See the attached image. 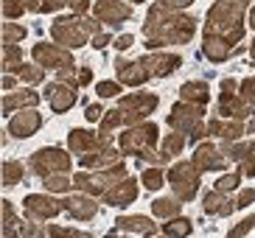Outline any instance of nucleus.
Listing matches in <instances>:
<instances>
[{
	"instance_id": "nucleus-1",
	"label": "nucleus",
	"mask_w": 255,
	"mask_h": 238,
	"mask_svg": "<svg viewBox=\"0 0 255 238\" xmlns=\"http://www.w3.org/2000/svg\"><path fill=\"white\" fill-rule=\"evenodd\" d=\"M146 45L149 48H163V45H180L194 37V20L182 14L180 8H168L165 3L154 6L146 20Z\"/></svg>"
},
{
	"instance_id": "nucleus-2",
	"label": "nucleus",
	"mask_w": 255,
	"mask_h": 238,
	"mask_svg": "<svg viewBox=\"0 0 255 238\" xmlns=\"http://www.w3.org/2000/svg\"><path fill=\"white\" fill-rule=\"evenodd\" d=\"M182 65L180 56H174V53H149V56H143L137 62H118V79L124 84H137L149 82L154 76H168L171 70Z\"/></svg>"
},
{
	"instance_id": "nucleus-3",
	"label": "nucleus",
	"mask_w": 255,
	"mask_h": 238,
	"mask_svg": "<svg viewBox=\"0 0 255 238\" xmlns=\"http://www.w3.org/2000/svg\"><path fill=\"white\" fill-rule=\"evenodd\" d=\"M157 104H160V98L149 96V93H135V96L121 98V104L101 118V134L113 132L121 123H137V120H143L146 115H151V110Z\"/></svg>"
},
{
	"instance_id": "nucleus-4",
	"label": "nucleus",
	"mask_w": 255,
	"mask_h": 238,
	"mask_svg": "<svg viewBox=\"0 0 255 238\" xmlns=\"http://www.w3.org/2000/svg\"><path fill=\"white\" fill-rule=\"evenodd\" d=\"M250 0H219L216 6L210 8V17H208V34H219V37L236 39L244 37V28H241V14L247 8Z\"/></svg>"
},
{
	"instance_id": "nucleus-5",
	"label": "nucleus",
	"mask_w": 255,
	"mask_h": 238,
	"mask_svg": "<svg viewBox=\"0 0 255 238\" xmlns=\"http://www.w3.org/2000/svg\"><path fill=\"white\" fill-rule=\"evenodd\" d=\"M154 146H157V126L154 123H137L129 132L121 134V151L124 154H137L143 160H149V163L160 165L163 157L154 151Z\"/></svg>"
},
{
	"instance_id": "nucleus-6",
	"label": "nucleus",
	"mask_w": 255,
	"mask_h": 238,
	"mask_svg": "<svg viewBox=\"0 0 255 238\" xmlns=\"http://www.w3.org/2000/svg\"><path fill=\"white\" fill-rule=\"evenodd\" d=\"M51 34L56 42L68 45V48H79V45L87 42L90 34H98V25L90 17H59V20L51 25Z\"/></svg>"
},
{
	"instance_id": "nucleus-7",
	"label": "nucleus",
	"mask_w": 255,
	"mask_h": 238,
	"mask_svg": "<svg viewBox=\"0 0 255 238\" xmlns=\"http://www.w3.org/2000/svg\"><path fill=\"white\" fill-rule=\"evenodd\" d=\"M127 177V171H124V165H110L107 171H96V174H76L73 179V188L76 191H84V194H93V196H104L110 188L118 182V179Z\"/></svg>"
},
{
	"instance_id": "nucleus-8",
	"label": "nucleus",
	"mask_w": 255,
	"mask_h": 238,
	"mask_svg": "<svg viewBox=\"0 0 255 238\" xmlns=\"http://www.w3.org/2000/svg\"><path fill=\"white\" fill-rule=\"evenodd\" d=\"M168 182H171L174 194L180 196V199H194L196 188H199V168L196 163H180L174 165L171 174H168Z\"/></svg>"
},
{
	"instance_id": "nucleus-9",
	"label": "nucleus",
	"mask_w": 255,
	"mask_h": 238,
	"mask_svg": "<svg viewBox=\"0 0 255 238\" xmlns=\"http://www.w3.org/2000/svg\"><path fill=\"white\" fill-rule=\"evenodd\" d=\"M31 171L39 174V177L59 174V171L68 174L70 171V154H65V151H59V149H42L31 157Z\"/></svg>"
},
{
	"instance_id": "nucleus-10",
	"label": "nucleus",
	"mask_w": 255,
	"mask_h": 238,
	"mask_svg": "<svg viewBox=\"0 0 255 238\" xmlns=\"http://www.w3.org/2000/svg\"><path fill=\"white\" fill-rule=\"evenodd\" d=\"M168 123L182 134H194L196 129H202V104H191V101L177 104L168 115Z\"/></svg>"
},
{
	"instance_id": "nucleus-11",
	"label": "nucleus",
	"mask_w": 255,
	"mask_h": 238,
	"mask_svg": "<svg viewBox=\"0 0 255 238\" xmlns=\"http://www.w3.org/2000/svg\"><path fill=\"white\" fill-rule=\"evenodd\" d=\"M34 59L42 67H48V70H56V73L59 70H73V53L65 51V48H56V45L39 42L34 48Z\"/></svg>"
},
{
	"instance_id": "nucleus-12",
	"label": "nucleus",
	"mask_w": 255,
	"mask_h": 238,
	"mask_svg": "<svg viewBox=\"0 0 255 238\" xmlns=\"http://www.w3.org/2000/svg\"><path fill=\"white\" fill-rule=\"evenodd\" d=\"M93 17L98 22H110V25H118V22L129 20L132 17V8L127 3H121V0H98L96 6H93Z\"/></svg>"
},
{
	"instance_id": "nucleus-13",
	"label": "nucleus",
	"mask_w": 255,
	"mask_h": 238,
	"mask_svg": "<svg viewBox=\"0 0 255 238\" xmlns=\"http://www.w3.org/2000/svg\"><path fill=\"white\" fill-rule=\"evenodd\" d=\"M68 143H70V151H76V154H90V151H96V149L110 146L107 134H93V132H84V129H73Z\"/></svg>"
},
{
	"instance_id": "nucleus-14",
	"label": "nucleus",
	"mask_w": 255,
	"mask_h": 238,
	"mask_svg": "<svg viewBox=\"0 0 255 238\" xmlns=\"http://www.w3.org/2000/svg\"><path fill=\"white\" fill-rule=\"evenodd\" d=\"M45 96H48V104H51L53 112H65V110H70V107L76 104V87L68 84V82L48 84Z\"/></svg>"
},
{
	"instance_id": "nucleus-15",
	"label": "nucleus",
	"mask_w": 255,
	"mask_h": 238,
	"mask_svg": "<svg viewBox=\"0 0 255 238\" xmlns=\"http://www.w3.org/2000/svg\"><path fill=\"white\" fill-rule=\"evenodd\" d=\"M39 126H42V118H39L37 112L20 110L17 115H11V120H8V134H11V137H28V134H34Z\"/></svg>"
},
{
	"instance_id": "nucleus-16",
	"label": "nucleus",
	"mask_w": 255,
	"mask_h": 238,
	"mask_svg": "<svg viewBox=\"0 0 255 238\" xmlns=\"http://www.w3.org/2000/svg\"><path fill=\"white\" fill-rule=\"evenodd\" d=\"M59 210H65V205L56 199H51V196H28L25 199V213H28L31 219H53Z\"/></svg>"
},
{
	"instance_id": "nucleus-17",
	"label": "nucleus",
	"mask_w": 255,
	"mask_h": 238,
	"mask_svg": "<svg viewBox=\"0 0 255 238\" xmlns=\"http://www.w3.org/2000/svg\"><path fill=\"white\" fill-rule=\"evenodd\" d=\"M135 196H137V182L135 179H129V177H124L107 191L104 199L110 202V205H115V208H127L129 202H135Z\"/></svg>"
},
{
	"instance_id": "nucleus-18",
	"label": "nucleus",
	"mask_w": 255,
	"mask_h": 238,
	"mask_svg": "<svg viewBox=\"0 0 255 238\" xmlns=\"http://www.w3.org/2000/svg\"><path fill=\"white\" fill-rule=\"evenodd\" d=\"M194 163H196L199 171H213V168H225V165H227V154H222L213 143H205V146L196 149Z\"/></svg>"
},
{
	"instance_id": "nucleus-19",
	"label": "nucleus",
	"mask_w": 255,
	"mask_h": 238,
	"mask_svg": "<svg viewBox=\"0 0 255 238\" xmlns=\"http://www.w3.org/2000/svg\"><path fill=\"white\" fill-rule=\"evenodd\" d=\"M62 205H65V210H68L73 219H79V222L93 219L96 216V210H98V205L93 202V196H84V191H79V196H68Z\"/></svg>"
},
{
	"instance_id": "nucleus-20",
	"label": "nucleus",
	"mask_w": 255,
	"mask_h": 238,
	"mask_svg": "<svg viewBox=\"0 0 255 238\" xmlns=\"http://www.w3.org/2000/svg\"><path fill=\"white\" fill-rule=\"evenodd\" d=\"M82 165L84 168H110V165H118V151L113 149V143L104 146V149H96L90 154H82Z\"/></svg>"
},
{
	"instance_id": "nucleus-21",
	"label": "nucleus",
	"mask_w": 255,
	"mask_h": 238,
	"mask_svg": "<svg viewBox=\"0 0 255 238\" xmlns=\"http://www.w3.org/2000/svg\"><path fill=\"white\" fill-rule=\"evenodd\" d=\"M202 208H205V213H210V216H227V213H233L239 205L230 202L222 191H210V194H205Z\"/></svg>"
},
{
	"instance_id": "nucleus-22",
	"label": "nucleus",
	"mask_w": 255,
	"mask_h": 238,
	"mask_svg": "<svg viewBox=\"0 0 255 238\" xmlns=\"http://www.w3.org/2000/svg\"><path fill=\"white\" fill-rule=\"evenodd\" d=\"M230 39L219 37V34H205V56L213 62H222L230 56Z\"/></svg>"
},
{
	"instance_id": "nucleus-23",
	"label": "nucleus",
	"mask_w": 255,
	"mask_h": 238,
	"mask_svg": "<svg viewBox=\"0 0 255 238\" xmlns=\"http://www.w3.org/2000/svg\"><path fill=\"white\" fill-rule=\"evenodd\" d=\"M115 227L124 230V233H135V236H151V233H154V224L146 216H121L118 222H115Z\"/></svg>"
},
{
	"instance_id": "nucleus-24",
	"label": "nucleus",
	"mask_w": 255,
	"mask_h": 238,
	"mask_svg": "<svg viewBox=\"0 0 255 238\" xmlns=\"http://www.w3.org/2000/svg\"><path fill=\"white\" fill-rule=\"evenodd\" d=\"M39 104V96L37 93H31V90H20V93H8L6 98H3V112H11V110H17V107H37Z\"/></svg>"
},
{
	"instance_id": "nucleus-25",
	"label": "nucleus",
	"mask_w": 255,
	"mask_h": 238,
	"mask_svg": "<svg viewBox=\"0 0 255 238\" xmlns=\"http://www.w3.org/2000/svg\"><path fill=\"white\" fill-rule=\"evenodd\" d=\"M222 115H230V118L241 120L247 115V101L236 98V93H222Z\"/></svg>"
},
{
	"instance_id": "nucleus-26",
	"label": "nucleus",
	"mask_w": 255,
	"mask_h": 238,
	"mask_svg": "<svg viewBox=\"0 0 255 238\" xmlns=\"http://www.w3.org/2000/svg\"><path fill=\"white\" fill-rule=\"evenodd\" d=\"M182 101H191V104H208V84L205 82H188V84H182Z\"/></svg>"
},
{
	"instance_id": "nucleus-27",
	"label": "nucleus",
	"mask_w": 255,
	"mask_h": 238,
	"mask_svg": "<svg viewBox=\"0 0 255 238\" xmlns=\"http://www.w3.org/2000/svg\"><path fill=\"white\" fill-rule=\"evenodd\" d=\"M23 51L17 48V45H6L3 48V70L8 73H20V67H23Z\"/></svg>"
},
{
	"instance_id": "nucleus-28",
	"label": "nucleus",
	"mask_w": 255,
	"mask_h": 238,
	"mask_svg": "<svg viewBox=\"0 0 255 238\" xmlns=\"http://www.w3.org/2000/svg\"><path fill=\"white\" fill-rule=\"evenodd\" d=\"M151 210H154V216H160V219L180 216V205H177V199H154L151 202Z\"/></svg>"
},
{
	"instance_id": "nucleus-29",
	"label": "nucleus",
	"mask_w": 255,
	"mask_h": 238,
	"mask_svg": "<svg viewBox=\"0 0 255 238\" xmlns=\"http://www.w3.org/2000/svg\"><path fill=\"white\" fill-rule=\"evenodd\" d=\"M182 146H185V137H182V134H168V137L163 140V149H160V157H163V163L180 154Z\"/></svg>"
},
{
	"instance_id": "nucleus-30",
	"label": "nucleus",
	"mask_w": 255,
	"mask_h": 238,
	"mask_svg": "<svg viewBox=\"0 0 255 238\" xmlns=\"http://www.w3.org/2000/svg\"><path fill=\"white\" fill-rule=\"evenodd\" d=\"M62 6H73L76 11L82 14V11L90 8V0H42V8H39V11H56V8H62Z\"/></svg>"
},
{
	"instance_id": "nucleus-31",
	"label": "nucleus",
	"mask_w": 255,
	"mask_h": 238,
	"mask_svg": "<svg viewBox=\"0 0 255 238\" xmlns=\"http://www.w3.org/2000/svg\"><path fill=\"white\" fill-rule=\"evenodd\" d=\"M23 174H25L23 163H17V160L3 163V185H17V182L23 179Z\"/></svg>"
},
{
	"instance_id": "nucleus-32",
	"label": "nucleus",
	"mask_w": 255,
	"mask_h": 238,
	"mask_svg": "<svg viewBox=\"0 0 255 238\" xmlns=\"http://www.w3.org/2000/svg\"><path fill=\"white\" fill-rule=\"evenodd\" d=\"M45 182L42 185L48 188V191H56V194H65V191H70V177H65V171H59V174H48V177H42Z\"/></svg>"
},
{
	"instance_id": "nucleus-33",
	"label": "nucleus",
	"mask_w": 255,
	"mask_h": 238,
	"mask_svg": "<svg viewBox=\"0 0 255 238\" xmlns=\"http://www.w3.org/2000/svg\"><path fill=\"white\" fill-rule=\"evenodd\" d=\"M17 227L23 230V224L14 219V208H11V202H3V233H6V236H14Z\"/></svg>"
},
{
	"instance_id": "nucleus-34",
	"label": "nucleus",
	"mask_w": 255,
	"mask_h": 238,
	"mask_svg": "<svg viewBox=\"0 0 255 238\" xmlns=\"http://www.w3.org/2000/svg\"><path fill=\"white\" fill-rule=\"evenodd\" d=\"M140 179H143V185L149 188V191H160V188H163V182H165V177H163V171H160V168H146Z\"/></svg>"
},
{
	"instance_id": "nucleus-35",
	"label": "nucleus",
	"mask_w": 255,
	"mask_h": 238,
	"mask_svg": "<svg viewBox=\"0 0 255 238\" xmlns=\"http://www.w3.org/2000/svg\"><path fill=\"white\" fill-rule=\"evenodd\" d=\"M225 154H227V160H241V157L255 154V146L253 143H236V146H227L225 143Z\"/></svg>"
},
{
	"instance_id": "nucleus-36",
	"label": "nucleus",
	"mask_w": 255,
	"mask_h": 238,
	"mask_svg": "<svg viewBox=\"0 0 255 238\" xmlns=\"http://www.w3.org/2000/svg\"><path fill=\"white\" fill-rule=\"evenodd\" d=\"M23 37H25V25H14V22L3 25V45H17Z\"/></svg>"
},
{
	"instance_id": "nucleus-37",
	"label": "nucleus",
	"mask_w": 255,
	"mask_h": 238,
	"mask_svg": "<svg viewBox=\"0 0 255 238\" xmlns=\"http://www.w3.org/2000/svg\"><path fill=\"white\" fill-rule=\"evenodd\" d=\"M163 233H165V236H188V233H191V222H188V219H177V216H174L171 222L163 227Z\"/></svg>"
},
{
	"instance_id": "nucleus-38",
	"label": "nucleus",
	"mask_w": 255,
	"mask_h": 238,
	"mask_svg": "<svg viewBox=\"0 0 255 238\" xmlns=\"http://www.w3.org/2000/svg\"><path fill=\"white\" fill-rule=\"evenodd\" d=\"M25 0H3V14L8 17V20H14V17H20L25 11Z\"/></svg>"
},
{
	"instance_id": "nucleus-39",
	"label": "nucleus",
	"mask_w": 255,
	"mask_h": 238,
	"mask_svg": "<svg viewBox=\"0 0 255 238\" xmlns=\"http://www.w3.org/2000/svg\"><path fill=\"white\" fill-rule=\"evenodd\" d=\"M20 79H23V82H28V84H37V82H42V79H45V73H42L39 67H34V65H23V67H20Z\"/></svg>"
},
{
	"instance_id": "nucleus-40",
	"label": "nucleus",
	"mask_w": 255,
	"mask_h": 238,
	"mask_svg": "<svg viewBox=\"0 0 255 238\" xmlns=\"http://www.w3.org/2000/svg\"><path fill=\"white\" fill-rule=\"evenodd\" d=\"M96 93L101 98H113V96H118V93H121V84L118 82H98Z\"/></svg>"
},
{
	"instance_id": "nucleus-41",
	"label": "nucleus",
	"mask_w": 255,
	"mask_h": 238,
	"mask_svg": "<svg viewBox=\"0 0 255 238\" xmlns=\"http://www.w3.org/2000/svg\"><path fill=\"white\" fill-rule=\"evenodd\" d=\"M236 188H239V174H225V177L216 182V191H222V194L236 191Z\"/></svg>"
},
{
	"instance_id": "nucleus-42",
	"label": "nucleus",
	"mask_w": 255,
	"mask_h": 238,
	"mask_svg": "<svg viewBox=\"0 0 255 238\" xmlns=\"http://www.w3.org/2000/svg\"><path fill=\"white\" fill-rule=\"evenodd\" d=\"M48 236H59V238H84V233L73 230V227H48Z\"/></svg>"
},
{
	"instance_id": "nucleus-43",
	"label": "nucleus",
	"mask_w": 255,
	"mask_h": 238,
	"mask_svg": "<svg viewBox=\"0 0 255 238\" xmlns=\"http://www.w3.org/2000/svg\"><path fill=\"white\" fill-rule=\"evenodd\" d=\"M241 98H244L247 104H255V79L241 82Z\"/></svg>"
},
{
	"instance_id": "nucleus-44",
	"label": "nucleus",
	"mask_w": 255,
	"mask_h": 238,
	"mask_svg": "<svg viewBox=\"0 0 255 238\" xmlns=\"http://www.w3.org/2000/svg\"><path fill=\"white\" fill-rule=\"evenodd\" d=\"M253 227H255V216H250V219H244L236 230H230V236H244V233H250Z\"/></svg>"
},
{
	"instance_id": "nucleus-45",
	"label": "nucleus",
	"mask_w": 255,
	"mask_h": 238,
	"mask_svg": "<svg viewBox=\"0 0 255 238\" xmlns=\"http://www.w3.org/2000/svg\"><path fill=\"white\" fill-rule=\"evenodd\" d=\"M84 118L90 120V123H93V120H101V107L90 104V107H87V112H84Z\"/></svg>"
},
{
	"instance_id": "nucleus-46",
	"label": "nucleus",
	"mask_w": 255,
	"mask_h": 238,
	"mask_svg": "<svg viewBox=\"0 0 255 238\" xmlns=\"http://www.w3.org/2000/svg\"><path fill=\"white\" fill-rule=\"evenodd\" d=\"M132 42H135V37H132V34H124V37L115 39V48H118V51H127Z\"/></svg>"
},
{
	"instance_id": "nucleus-47",
	"label": "nucleus",
	"mask_w": 255,
	"mask_h": 238,
	"mask_svg": "<svg viewBox=\"0 0 255 238\" xmlns=\"http://www.w3.org/2000/svg\"><path fill=\"white\" fill-rule=\"evenodd\" d=\"M253 199H255V191H241V196L236 199V205H239V208H247Z\"/></svg>"
},
{
	"instance_id": "nucleus-48",
	"label": "nucleus",
	"mask_w": 255,
	"mask_h": 238,
	"mask_svg": "<svg viewBox=\"0 0 255 238\" xmlns=\"http://www.w3.org/2000/svg\"><path fill=\"white\" fill-rule=\"evenodd\" d=\"M244 174H247V177H255V154H250L247 160H244Z\"/></svg>"
},
{
	"instance_id": "nucleus-49",
	"label": "nucleus",
	"mask_w": 255,
	"mask_h": 238,
	"mask_svg": "<svg viewBox=\"0 0 255 238\" xmlns=\"http://www.w3.org/2000/svg\"><path fill=\"white\" fill-rule=\"evenodd\" d=\"M93 82V70H87V67H84L82 73H79V84H90Z\"/></svg>"
},
{
	"instance_id": "nucleus-50",
	"label": "nucleus",
	"mask_w": 255,
	"mask_h": 238,
	"mask_svg": "<svg viewBox=\"0 0 255 238\" xmlns=\"http://www.w3.org/2000/svg\"><path fill=\"white\" fill-rule=\"evenodd\" d=\"M163 3H165L168 8H182V6H188L191 0H163Z\"/></svg>"
},
{
	"instance_id": "nucleus-51",
	"label": "nucleus",
	"mask_w": 255,
	"mask_h": 238,
	"mask_svg": "<svg viewBox=\"0 0 255 238\" xmlns=\"http://www.w3.org/2000/svg\"><path fill=\"white\" fill-rule=\"evenodd\" d=\"M107 42H110L107 34H96V37H93V45H96V48H101V45H107Z\"/></svg>"
},
{
	"instance_id": "nucleus-52",
	"label": "nucleus",
	"mask_w": 255,
	"mask_h": 238,
	"mask_svg": "<svg viewBox=\"0 0 255 238\" xmlns=\"http://www.w3.org/2000/svg\"><path fill=\"white\" fill-rule=\"evenodd\" d=\"M222 90H225V93H233V90H236V82H233V79H225V82H222Z\"/></svg>"
},
{
	"instance_id": "nucleus-53",
	"label": "nucleus",
	"mask_w": 255,
	"mask_h": 238,
	"mask_svg": "<svg viewBox=\"0 0 255 238\" xmlns=\"http://www.w3.org/2000/svg\"><path fill=\"white\" fill-rule=\"evenodd\" d=\"M11 87H14V79H11V76H3V90L8 93Z\"/></svg>"
},
{
	"instance_id": "nucleus-54",
	"label": "nucleus",
	"mask_w": 255,
	"mask_h": 238,
	"mask_svg": "<svg viewBox=\"0 0 255 238\" xmlns=\"http://www.w3.org/2000/svg\"><path fill=\"white\" fill-rule=\"evenodd\" d=\"M250 28H255V8L250 11Z\"/></svg>"
},
{
	"instance_id": "nucleus-55",
	"label": "nucleus",
	"mask_w": 255,
	"mask_h": 238,
	"mask_svg": "<svg viewBox=\"0 0 255 238\" xmlns=\"http://www.w3.org/2000/svg\"><path fill=\"white\" fill-rule=\"evenodd\" d=\"M250 132H255V120H250Z\"/></svg>"
},
{
	"instance_id": "nucleus-56",
	"label": "nucleus",
	"mask_w": 255,
	"mask_h": 238,
	"mask_svg": "<svg viewBox=\"0 0 255 238\" xmlns=\"http://www.w3.org/2000/svg\"><path fill=\"white\" fill-rule=\"evenodd\" d=\"M253 56H255V42H253Z\"/></svg>"
},
{
	"instance_id": "nucleus-57",
	"label": "nucleus",
	"mask_w": 255,
	"mask_h": 238,
	"mask_svg": "<svg viewBox=\"0 0 255 238\" xmlns=\"http://www.w3.org/2000/svg\"><path fill=\"white\" fill-rule=\"evenodd\" d=\"M135 3H140V0H135Z\"/></svg>"
}]
</instances>
